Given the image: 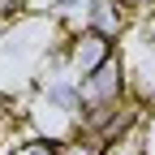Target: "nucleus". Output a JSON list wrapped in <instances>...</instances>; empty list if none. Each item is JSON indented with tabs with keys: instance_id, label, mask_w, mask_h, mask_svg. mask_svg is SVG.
I'll return each mask as SVG.
<instances>
[{
	"instance_id": "nucleus-1",
	"label": "nucleus",
	"mask_w": 155,
	"mask_h": 155,
	"mask_svg": "<svg viewBox=\"0 0 155 155\" xmlns=\"http://www.w3.org/2000/svg\"><path fill=\"white\" fill-rule=\"evenodd\" d=\"M82 95H86V108H116L121 99H129V69L121 56H108V61L82 78Z\"/></svg>"
},
{
	"instance_id": "nucleus-2",
	"label": "nucleus",
	"mask_w": 155,
	"mask_h": 155,
	"mask_svg": "<svg viewBox=\"0 0 155 155\" xmlns=\"http://www.w3.org/2000/svg\"><path fill=\"white\" fill-rule=\"evenodd\" d=\"M108 56H112V39H108V35H95V30H78V35H69V65H73L78 78L95 73Z\"/></svg>"
},
{
	"instance_id": "nucleus-3",
	"label": "nucleus",
	"mask_w": 155,
	"mask_h": 155,
	"mask_svg": "<svg viewBox=\"0 0 155 155\" xmlns=\"http://www.w3.org/2000/svg\"><path fill=\"white\" fill-rule=\"evenodd\" d=\"M99 155H147V129L138 125V129L121 134V138L104 142V151H99Z\"/></svg>"
},
{
	"instance_id": "nucleus-4",
	"label": "nucleus",
	"mask_w": 155,
	"mask_h": 155,
	"mask_svg": "<svg viewBox=\"0 0 155 155\" xmlns=\"http://www.w3.org/2000/svg\"><path fill=\"white\" fill-rule=\"evenodd\" d=\"M9 155H61V142H52V138H30L22 147H13Z\"/></svg>"
},
{
	"instance_id": "nucleus-5",
	"label": "nucleus",
	"mask_w": 155,
	"mask_h": 155,
	"mask_svg": "<svg viewBox=\"0 0 155 155\" xmlns=\"http://www.w3.org/2000/svg\"><path fill=\"white\" fill-rule=\"evenodd\" d=\"M26 0H0V22H13V17H26Z\"/></svg>"
}]
</instances>
